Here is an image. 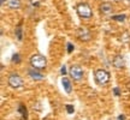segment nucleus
Instances as JSON below:
<instances>
[{
    "label": "nucleus",
    "instance_id": "nucleus-1",
    "mask_svg": "<svg viewBox=\"0 0 130 120\" xmlns=\"http://www.w3.org/2000/svg\"><path fill=\"white\" fill-rule=\"evenodd\" d=\"M30 65L35 70H43L47 65V59L41 54H34L30 58Z\"/></svg>",
    "mask_w": 130,
    "mask_h": 120
},
{
    "label": "nucleus",
    "instance_id": "nucleus-2",
    "mask_svg": "<svg viewBox=\"0 0 130 120\" xmlns=\"http://www.w3.org/2000/svg\"><path fill=\"white\" fill-rule=\"evenodd\" d=\"M94 77H95V82H96L99 85H105L110 82V78H111V76L110 73L107 72L106 70L104 69H98L95 70V72H94Z\"/></svg>",
    "mask_w": 130,
    "mask_h": 120
},
{
    "label": "nucleus",
    "instance_id": "nucleus-3",
    "mask_svg": "<svg viewBox=\"0 0 130 120\" xmlns=\"http://www.w3.org/2000/svg\"><path fill=\"white\" fill-rule=\"evenodd\" d=\"M76 11L78 13L79 17L82 18H90L93 16V12H92V9L89 7V5L87 3H81L76 6Z\"/></svg>",
    "mask_w": 130,
    "mask_h": 120
},
{
    "label": "nucleus",
    "instance_id": "nucleus-4",
    "mask_svg": "<svg viewBox=\"0 0 130 120\" xmlns=\"http://www.w3.org/2000/svg\"><path fill=\"white\" fill-rule=\"evenodd\" d=\"M7 83L11 88L13 89H18L21 87H23V78L17 73H12L9 76V78H7Z\"/></svg>",
    "mask_w": 130,
    "mask_h": 120
},
{
    "label": "nucleus",
    "instance_id": "nucleus-5",
    "mask_svg": "<svg viewBox=\"0 0 130 120\" xmlns=\"http://www.w3.org/2000/svg\"><path fill=\"white\" fill-rule=\"evenodd\" d=\"M83 69L79 66V65H72L71 67H70V76H71V78L75 79L76 82H79L81 79L83 78Z\"/></svg>",
    "mask_w": 130,
    "mask_h": 120
},
{
    "label": "nucleus",
    "instance_id": "nucleus-6",
    "mask_svg": "<svg viewBox=\"0 0 130 120\" xmlns=\"http://www.w3.org/2000/svg\"><path fill=\"white\" fill-rule=\"evenodd\" d=\"M77 36L81 41H88L90 38V32L87 28H79L77 30Z\"/></svg>",
    "mask_w": 130,
    "mask_h": 120
},
{
    "label": "nucleus",
    "instance_id": "nucleus-7",
    "mask_svg": "<svg viewBox=\"0 0 130 120\" xmlns=\"http://www.w3.org/2000/svg\"><path fill=\"white\" fill-rule=\"evenodd\" d=\"M112 64H113V66H115L116 69H122V67H124V65H125V63H124V58L118 54V55H116L115 58H113Z\"/></svg>",
    "mask_w": 130,
    "mask_h": 120
},
{
    "label": "nucleus",
    "instance_id": "nucleus-8",
    "mask_svg": "<svg viewBox=\"0 0 130 120\" xmlns=\"http://www.w3.org/2000/svg\"><path fill=\"white\" fill-rule=\"evenodd\" d=\"M100 12L104 14H110L113 12V7L110 3H102L100 5Z\"/></svg>",
    "mask_w": 130,
    "mask_h": 120
},
{
    "label": "nucleus",
    "instance_id": "nucleus-9",
    "mask_svg": "<svg viewBox=\"0 0 130 120\" xmlns=\"http://www.w3.org/2000/svg\"><path fill=\"white\" fill-rule=\"evenodd\" d=\"M61 84H63V87H64L65 91L68 92V94H70V92H71V89H72V87H71V82H70V79H69V78H66V77H63Z\"/></svg>",
    "mask_w": 130,
    "mask_h": 120
},
{
    "label": "nucleus",
    "instance_id": "nucleus-10",
    "mask_svg": "<svg viewBox=\"0 0 130 120\" xmlns=\"http://www.w3.org/2000/svg\"><path fill=\"white\" fill-rule=\"evenodd\" d=\"M29 76L32 79H36V81H42L43 79V76L40 72H37V70H29Z\"/></svg>",
    "mask_w": 130,
    "mask_h": 120
},
{
    "label": "nucleus",
    "instance_id": "nucleus-11",
    "mask_svg": "<svg viewBox=\"0 0 130 120\" xmlns=\"http://www.w3.org/2000/svg\"><path fill=\"white\" fill-rule=\"evenodd\" d=\"M6 5L10 9H19L21 0H6Z\"/></svg>",
    "mask_w": 130,
    "mask_h": 120
},
{
    "label": "nucleus",
    "instance_id": "nucleus-12",
    "mask_svg": "<svg viewBox=\"0 0 130 120\" xmlns=\"http://www.w3.org/2000/svg\"><path fill=\"white\" fill-rule=\"evenodd\" d=\"M16 35H17V38L21 41L22 40V28H21V25H18L17 29H16Z\"/></svg>",
    "mask_w": 130,
    "mask_h": 120
},
{
    "label": "nucleus",
    "instance_id": "nucleus-13",
    "mask_svg": "<svg viewBox=\"0 0 130 120\" xmlns=\"http://www.w3.org/2000/svg\"><path fill=\"white\" fill-rule=\"evenodd\" d=\"M18 111L21 112V113H22V114H23V118H27V109H25V108H24V106H23V105H21V106H19Z\"/></svg>",
    "mask_w": 130,
    "mask_h": 120
},
{
    "label": "nucleus",
    "instance_id": "nucleus-14",
    "mask_svg": "<svg viewBox=\"0 0 130 120\" xmlns=\"http://www.w3.org/2000/svg\"><path fill=\"white\" fill-rule=\"evenodd\" d=\"M125 16H124V14H122V16H115V17H113V19H115V21H119V22H124V21H125Z\"/></svg>",
    "mask_w": 130,
    "mask_h": 120
},
{
    "label": "nucleus",
    "instance_id": "nucleus-15",
    "mask_svg": "<svg viewBox=\"0 0 130 120\" xmlns=\"http://www.w3.org/2000/svg\"><path fill=\"white\" fill-rule=\"evenodd\" d=\"M66 111H68L69 114H72V113H74V107L70 106V105H66Z\"/></svg>",
    "mask_w": 130,
    "mask_h": 120
},
{
    "label": "nucleus",
    "instance_id": "nucleus-16",
    "mask_svg": "<svg viewBox=\"0 0 130 120\" xmlns=\"http://www.w3.org/2000/svg\"><path fill=\"white\" fill-rule=\"evenodd\" d=\"M12 60H13L14 63H19V61H21V60H19V54H13Z\"/></svg>",
    "mask_w": 130,
    "mask_h": 120
},
{
    "label": "nucleus",
    "instance_id": "nucleus-17",
    "mask_svg": "<svg viewBox=\"0 0 130 120\" xmlns=\"http://www.w3.org/2000/svg\"><path fill=\"white\" fill-rule=\"evenodd\" d=\"M72 51H74V46H72L71 43H68V52H69V53H71Z\"/></svg>",
    "mask_w": 130,
    "mask_h": 120
},
{
    "label": "nucleus",
    "instance_id": "nucleus-18",
    "mask_svg": "<svg viewBox=\"0 0 130 120\" xmlns=\"http://www.w3.org/2000/svg\"><path fill=\"white\" fill-rule=\"evenodd\" d=\"M66 73V69H65V66H63L61 67V74H65Z\"/></svg>",
    "mask_w": 130,
    "mask_h": 120
},
{
    "label": "nucleus",
    "instance_id": "nucleus-19",
    "mask_svg": "<svg viewBox=\"0 0 130 120\" xmlns=\"http://www.w3.org/2000/svg\"><path fill=\"white\" fill-rule=\"evenodd\" d=\"M115 95H119V90H118V88H115Z\"/></svg>",
    "mask_w": 130,
    "mask_h": 120
},
{
    "label": "nucleus",
    "instance_id": "nucleus-20",
    "mask_svg": "<svg viewBox=\"0 0 130 120\" xmlns=\"http://www.w3.org/2000/svg\"><path fill=\"white\" fill-rule=\"evenodd\" d=\"M118 120H125V116H124V115H119V116H118Z\"/></svg>",
    "mask_w": 130,
    "mask_h": 120
}]
</instances>
